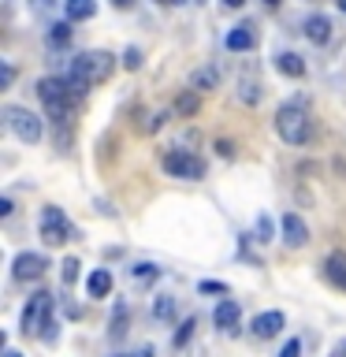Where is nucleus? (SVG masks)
<instances>
[{"label": "nucleus", "mask_w": 346, "mask_h": 357, "mask_svg": "<svg viewBox=\"0 0 346 357\" xmlns=\"http://www.w3.org/2000/svg\"><path fill=\"white\" fill-rule=\"evenodd\" d=\"M123 67H127V71H138V67H142V52L127 49V52H123Z\"/></svg>", "instance_id": "obj_27"}, {"label": "nucleus", "mask_w": 346, "mask_h": 357, "mask_svg": "<svg viewBox=\"0 0 346 357\" xmlns=\"http://www.w3.org/2000/svg\"><path fill=\"white\" fill-rule=\"evenodd\" d=\"M216 149H220V156H234V149H231V142H216Z\"/></svg>", "instance_id": "obj_32"}, {"label": "nucleus", "mask_w": 346, "mask_h": 357, "mask_svg": "<svg viewBox=\"0 0 346 357\" xmlns=\"http://www.w3.org/2000/svg\"><path fill=\"white\" fill-rule=\"evenodd\" d=\"M153 317H156V320H172V317H175V298H172V294H160V298H156Z\"/></svg>", "instance_id": "obj_19"}, {"label": "nucleus", "mask_w": 346, "mask_h": 357, "mask_svg": "<svg viewBox=\"0 0 346 357\" xmlns=\"http://www.w3.org/2000/svg\"><path fill=\"white\" fill-rule=\"evenodd\" d=\"M324 279H328V283H335L339 290H346V253H328L324 257Z\"/></svg>", "instance_id": "obj_11"}, {"label": "nucleus", "mask_w": 346, "mask_h": 357, "mask_svg": "<svg viewBox=\"0 0 346 357\" xmlns=\"http://www.w3.org/2000/svg\"><path fill=\"white\" fill-rule=\"evenodd\" d=\"M201 294H227V283H216V279H205V283H197Z\"/></svg>", "instance_id": "obj_26"}, {"label": "nucleus", "mask_w": 346, "mask_h": 357, "mask_svg": "<svg viewBox=\"0 0 346 357\" xmlns=\"http://www.w3.org/2000/svg\"><path fill=\"white\" fill-rule=\"evenodd\" d=\"M164 172L172 175V178H186V183H197V178H205V160L194 153H186V149H172V153H164Z\"/></svg>", "instance_id": "obj_4"}, {"label": "nucleus", "mask_w": 346, "mask_h": 357, "mask_svg": "<svg viewBox=\"0 0 346 357\" xmlns=\"http://www.w3.org/2000/svg\"><path fill=\"white\" fill-rule=\"evenodd\" d=\"M63 11H67V19H71V22L93 19L97 15V0H63Z\"/></svg>", "instance_id": "obj_17"}, {"label": "nucleus", "mask_w": 346, "mask_h": 357, "mask_svg": "<svg viewBox=\"0 0 346 357\" xmlns=\"http://www.w3.org/2000/svg\"><path fill=\"white\" fill-rule=\"evenodd\" d=\"M4 123H8V130L15 134L19 142H27V145L41 142V134H45L41 116H33L30 108H19V105H8L4 108Z\"/></svg>", "instance_id": "obj_3"}, {"label": "nucleus", "mask_w": 346, "mask_h": 357, "mask_svg": "<svg viewBox=\"0 0 346 357\" xmlns=\"http://www.w3.org/2000/svg\"><path fill=\"white\" fill-rule=\"evenodd\" d=\"M49 41H52V45H60V49H63V45L71 41V19H67V22H56V26L49 30Z\"/></svg>", "instance_id": "obj_20"}, {"label": "nucleus", "mask_w": 346, "mask_h": 357, "mask_svg": "<svg viewBox=\"0 0 346 357\" xmlns=\"http://www.w3.org/2000/svg\"><path fill=\"white\" fill-rule=\"evenodd\" d=\"M276 130L287 145H306L313 138V119L301 105H283L276 112Z\"/></svg>", "instance_id": "obj_2"}, {"label": "nucleus", "mask_w": 346, "mask_h": 357, "mask_svg": "<svg viewBox=\"0 0 346 357\" xmlns=\"http://www.w3.org/2000/svg\"><path fill=\"white\" fill-rule=\"evenodd\" d=\"M164 4H172V0H164Z\"/></svg>", "instance_id": "obj_40"}, {"label": "nucleus", "mask_w": 346, "mask_h": 357, "mask_svg": "<svg viewBox=\"0 0 346 357\" xmlns=\"http://www.w3.org/2000/svg\"><path fill=\"white\" fill-rule=\"evenodd\" d=\"M172 4H183V0H172Z\"/></svg>", "instance_id": "obj_39"}, {"label": "nucleus", "mask_w": 346, "mask_h": 357, "mask_svg": "<svg viewBox=\"0 0 346 357\" xmlns=\"http://www.w3.org/2000/svg\"><path fill=\"white\" fill-rule=\"evenodd\" d=\"M33 4H38V8H41V11H49V8H52V4H56V0H33Z\"/></svg>", "instance_id": "obj_33"}, {"label": "nucleus", "mask_w": 346, "mask_h": 357, "mask_svg": "<svg viewBox=\"0 0 346 357\" xmlns=\"http://www.w3.org/2000/svg\"><path fill=\"white\" fill-rule=\"evenodd\" d=\"M127 335V309H116V317H112V339H123Z\"/></svg>", "instance_id": "obj_22"}, {"label": "nucleus", "mask_w": 346, "mask_h": 357, "mask_svg": "<svg viewBox=\"0 0 346 357\" xmlns=\"http://www.w3.org/2000/svg\"><path fill=\"white\" fill-rule=\"evenodd\" d=\"M75 279H78V261H75V257H67V261H63V283H75Z\"/></svg>", "instance_id": "obj_28"}, {"label": "nucleus", "mask_w": 346, "mask_h": 357, "mask_svg": "<svg viewBox=\"0 0 346 357\" xmlns=\"http://www.w3.org/2000/svg\"><path fill=\"white\" fill-rule=\"evenodd\" d=\"M223 45H227L231 52H250V49H257V30H253V22H242V26H234Z\"/></svg>", "instance_id": "obj_10"}, {"label": "nucleus", "mask_w": 346, "mask_h": 357, "mask_svg": "<svg viewBox=\"0 0 346 357\" xmlns=\"http://www.w3.org/2000/svg\"><path fill=\"white\" fill-rule=\"evenodd\" d=\"M239 320H242V309H239V301H234V298H223L216 305V312H212V324H216L223 335L239 331Z\"/></svg>", "instance_id": "obj_8"}, {"label": "nucleus", "mask_w": 346, "mask_h": 357, "mask_svg": "<svg viewBox=\"0 0 346 357\" xmlns=\"http://www.w3.org/2000/svg\"><path fill=\"white\" fill-rule=\"evenodd\" d=\"M220 86V71L216 67H197L194 78H190V89H197V93H209V89Z\"/></svg>", "instance_id": "obj_16"}, {"label": "nucleus", "mask_w": 346, "mask_h": 357, "mask_svg": "<svg viewBox=\"0 0 346 357\" xmlns=\"http://www.w3.org/2000/svg\"><path fill=\"white\" fill-rule=\"evenodd\" d=\"M86 290H89V298H108V290H112V275L105 272V268L89 272V279H86Z\"/></svg>", "instance_id": "obj_18"}, {"label": "nucleus", "mask_w": 346, "mask_h": 357, "mask_svg": "<svg viewBox=\"0 0 346 357\" xmlns=\"http://www.w3.org/2000/svg\"><path fill=\"white\" fill-rule=\"evenodd\" d=\"M239 100L257 105V100H261V86H257V82H239Z\"/></svg>", "instance_id": "obj_21"}, {"label": "nucleus", "mask_w": 346, "mask_h": 357, "mask_svg": "<svg viewBox=\"0 0 346 357\" xmlns=\"http://www.w3.org/2000/svg\"><path fill=\"white\" fill-rule=\"evenodd\" d=\"M156 275H160V268H156V264H134V279H149V283H153Z\"/></svg>", "instance_id": "obj_24"}, {"label": "nucleus", "mask_w": 346, "mask_h": 357, "mask_svg": "<svg viewBox=\"0 0 346 357\" xmlns=\"http://www.w3.org/2000/svg\"><path fill=\"white\" fill-rule=\"evenodd\" d=\"M339 8H343V11H346V0H339Z\"/></svg>", "instance_id": "obj_37"}, {"label": "nucleus", "mask_w": 346, "mask_h": 357, "mask_svg": "<svg viewBox=\"0 0 346 357\" xmlns=\"http://www.w3.org/2000/svg\"><path fill=\"white\" fill-rule=\"evenodd\" d=\"M11 78H15V67L4 63V67H0V89H8V86H11Z\"/></svg>", "instance_id": "obj_30"}, {"label": "nucleus", "mask_w": 346, "mask_h": 357, "mask_svg": "<svg viewBox=\"0 0 346 357\" xmlns=\"http://www.w3.org/2000/svg\"><path fill=\"white\" fill-rule=\"evenodd\" d=\"M283 324H287L283 312H276V309L272 312H261V317L253 320V335H257V339H276V335L283 331Z\"/></svg>", "instance_id": "obj_12"}, {"label": "nucleus", "mask_w": 346, "mask_h": 357, "mask_svg": "<svg viewBox=\"0 0 346 357\" xmlns=\"http://www.w3.org/2000/svg\"><path fill=\"white\" fill-rule=\"evenodd\" d=\"M112 71H116V56L105 52V49H89V52H82V56H75V60H71V78H75V82H82L86 89L108 82Z\"/></svg>", "instance_id": "obj_1"}, {"label": "nucleus", "mask_w": 346, "mask_h": 357, "mask_svg": "<svg viewBox=\"0 0 346 357\" xmlns=\"http://www.w3.org/2000/svg\"><path fill=\"white\" fill-rule=\"evenodd\" d=\"M45 268H49V261H45L41 253H19L15 264H11V272H15L19 283H30V279H41Z\"/></svg>", "instance_id": "obj_7"}, {"label": "nucleus", "mask_w": 346, "mask_h": 357, "mask_svg": "<svg viewBox=\"0 0 346 357\" xmlns=\"http://www.w3.org/2000/svg\"><path fill=\"white\" fill-rule=\"evenodd\" d=\"M264 8H272V11H276V8H279V0H264Z\"/></svg>", "instance_id": "obj_35"}, {"label": "nucleus", "mask_w": 346, "mask_h": 357, "mask_svg": "<svg viewBox=\"0 0 346 357\" xmlns=\"http://www.w3.org/2000/svg\"><path fill=\"white\" fill-rule=\"evenodd\" d=\"M279 357H301V342H298V339H290L283 350H279Z\"/></svg>", "instance_id": "obj_29"}, {"label": "nucleus", "mask_w": 346, "mask_h": 357, "mask_svg": "<svg viewBox=\"0 0 346 357\" xmlns=\"http://www.w3.org/2000/svg\"><path fill=\"white\" fill-rule=\"evenodd\" d=\"M197 112H201V93L197 89H183V93L175 97V116L190 119V116H197Z\"/></svg>", "instance_id": "obj_14"}, {"label": "nucleus", "mask_w": 346, "mask_h": 357, "mask_svg": "<svg viewBox=\"0 0 346 357\" xmlns=\"http://www.w3.org/2000/svg\"><path fill=\"white\" fill-rule=\"evenodd\" d=\"M331 19L328 15H309L306 19V38L313 41V45H328L331 41Z\"/></svg>", "instance_id": "obj_13"}, {"label": "nucleus", "mask_w": 346, "mask_h": 357, "mask_svg": "<svg viewBox=\"0 0 346 357\" xmlns=\"http://www.w3.org/2000/svg\"><path fill=\"white\" fill-rule=\"evenodd\" d=\"M49 320H52V294H45V290H38L30 301H27V309H22V335H41L45 328H49Z\"/></svg>", "instance_id": "obj_5"}, {"label": "nucleus", "mask_w": 346, "mask_h": 357, "mask_svg": "<svg viewBox=\"0 0 346 357\" xmlns=\"http://www.w3.org/2000/svg\"><path fill=\"white\" fill-rule=\"evenodd\" d=\"M194 324H197V320H183V328L175 331V346H186V342H190V335H194Z\"/></svg>", "instance_id": "obj_25"}, {"label": "nucleus", "mask_w": 346, "mask_h": 357, "mask_svg": "<svg viewBox=\"0 0 346 357\" xmlns=\"http://www.w3.org/2000/svg\"><path fill=\"white\" fill-rule=\"evenodd\" d=\"M112 8H116V11H130L134 0H112Z\"/></svg>", "instance_id": "obj_31"}, {"label": "nucleus", "mask_w": 346, "mask_h": 357, "mask_svg": "<svg viewBox=\"0 0 346 357\" xmlns=\"http://www.w3.org/2000/svg\"><path fill=\"white\" fill-rule=\"evenodd\" d=\"M75 238V227L67 223V216L60 208H52V205H45L41 208V242L45 245H63V242H71Z\"/></svg>", "instance_id": "obj_6"}, {"label": "nucleus", "mask_w": 346, "mask_h": 357, "mask_svg": "<svg viewBox=\"0 0 346 357\" xmlns=\"http://www.w3.org/2000/svg\"><path fill=\"white\" fill-rule=\"evenodd\" d=\"M257 242H272V220L257 216Z\"/></svg>", "instance_id": "obj_23"}, {"label": "nucleus", "mask_w": 346, "mask_h": 357, "mask_svg": "<svg viewBox=\"0 0 346 357\" xmlns=\"http://www.w3.org/2000/svg\"><path fill=\"white\" fill-rule=\"evenodd\" d=\"M4 357H22V354H15V350H8V354H4Z\"/></svg>", "instance_id": "obj_36"}, {"label": "nucleus", "mask_w": 346, "mask_h": 357, "mask_svg": "<svg viewBox=\"0 0 346 357\" xmlns=\"http://www.w3.org/2000/svg\"><path fill=\"white\" fill-rule=\"evenodd\" d=\"M276 67H279V75H287V78H301V75H306V60H301L298 52H279Z\"/></svg>", "instance_id": "obj_15"}, {"label": "nucleus", "mask_w": 346, "mask_h": 357, "mask_svg": "<svg viewBox=\"0 0 346 357\" xmlns=\"http://www.w3.org/2000/svg\"><path fill=\"white\" fill-rule=\"evenodd\" d=\"M223 4H227V8H242L246 0H223Z\"/></svg>", "instance_id": "obj_34"}, {"label": "nucleus", "mask_w": 346, "mask_h": 357, "mask_svg": "<svg viewBox=\"0 0 346 357\" xmlns=\"http://www.w3.org/2000/svg\"><path fill=\"white\" fill-rule=\"evenodd\" d=\"M283 242L290 245V250H298V245L309 242V227H306V220H301L298 212H287L283 216Z\"/></svg>", "instance_id": "obj_9"}, {"label": "nucleus", "mask_w": 346, "mask_h": 357, "mask_svg": "<svg viewBox=\"0 0 346 357\" xmlns=\"http://www.w3.org/2000/svg\"><path fill=\"white\" fill-rule=\"evenodd\" d=\"M339 357H346V346H343V354H339Z\"/></svg>", "instance_id": "obj_38"}]
</instances>
